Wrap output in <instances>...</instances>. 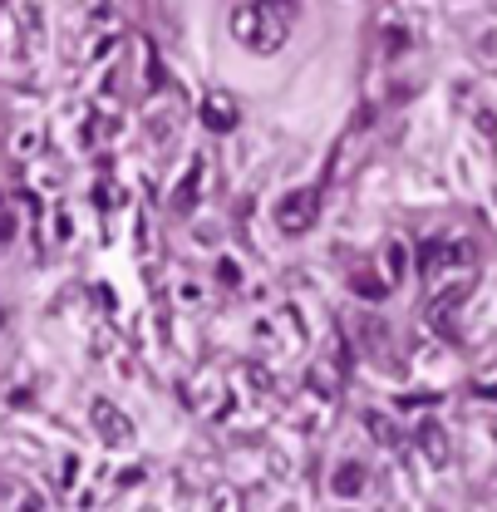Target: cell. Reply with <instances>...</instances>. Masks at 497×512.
Listing matches in <instances>:
<instances>
[{"mask_svg": "<svg viewBox=\"0 0 497 512\" xmlns=\"http://www.w3.org/2000/svg\"><path fill=\"white\" fill-rule=\"evenodd\" d=\"M301 20V0H242L232 10V35L256 55H276Z\"/></svg>", "mask_w": 497, "mask_h": 512, "instance_id": "obj_1", "label": "cell"}, {"mask_svg": "<svg viewBox=\"0 0 497 512\" xmlns=\"http://www.w3.org/2000/svg\"><path fill=\"white\" fill-rule=\"evenodd\" d=\"M315 217H320V188H296V192H286V197L276 202V227H281L286 237L311 232Z\"/></svg>", "mask_w": 497, "mask_h": 512, "instance_id": "obj_2", "label": "cell"}, {"mask_svg": "<svg viewBox=\"0 0 497 512\" xmlns=\"http://www.w3.org/2000/svg\"><path fill=\"white\" fill-rule=\"evenodd\" d=\"M89 419H94V429H99L104 444H133V424H128L109 399H94V414H89Z\"/></svg>", "mask_w": 497, "mask_h": 512, "instance_id": "obj_3", "label": "cell"}, {"mask_svg": "<svg viewBox=\"0 0 497 512\" xmlns=\"http://www.w3.org/2000/svg\"><path fill=\"white\" fill-rule=\"evenodd\" d=\"M237 119H242L237 99H227V94H212V99H202V124H207V128L227 133V128H237Z\"/></svg>", "mask_w": 497, "mask_h": 512, "instance_id": "obj_4", "label": "cell"}, {"mask_svg": "<svg viewBox=\"0 0 497 512\" xmlns=\"http://www.w3.org/2000/svg\"><path fill=\"white\" fill-rule=\"evenodd\" d=\"M360 424H365V429L374 434V444H384V448H399V444H404V429H399V424H394L384 409H365V414H360Z\"/></svg>", "mask_w": 497, "mask_h": 512, "instance_id": "obj_5", "label": "cell"}, {"mask_svg": "<svg viewBox=\"0 0 497 512\" xmlns=\"http://www.w3.org/2000/svg\"><path fill=\"white\" fill-rule=\"evenodd\" d=\"M330 493H335V498H360V493H365V468H360V463H340L335 478H330Z\"/></svg>", "mask_w": 497, "mask_h": 512, "instance_id": "obj_6", "label": "cell"}, {"mask_svg": "<svg viewBox=\"0 0 497 512\" xmlns=\"http://www.w3.org/2000/svg\"><path fill=\"white\" fill-rule=\"evenodd\" d=\"M419 448H424V463H434V468L448 463V434L438 424H419Z\"/></svg>", "mask_w": 497, "mask_h": 512, "instance_id": "obj_7", "label": "cell"}, {"mask_svg": "<svg viewBox=\"0 0 497 512\" xmlns=\"http://www.w3.org/2000/svg\"><path fill=\"white\" fill-rule=\"evenodd\" d=\"M197 197H202V163H192V168H187L183 188L173 192V207H178V212H192V202H197Z\"/></svg>", "mask_w": 497, "mask_h": 512, "instance_id": "obj_8", "label": "cell"}, {"mask_svg": "<svg viewBox=\"0 0 497 512\" xmlns=\"http://www.w3.org/2000/svg\"><path fill=\"white\" fill-rule=\"evenodd\" d=\"M384 271H389V281H399V276L409 271V252H404V242H389V247H384Z\"/></svg>", "mask_w": 497, "mask_h": 512, "instance_id": "obj_9", "label": "cell"}, {"mask_svg": "<svg viewBox=\"0 0 497 512\" xmlns=\"http://www.w3.org/2000/svg\"><path fill=\"white\" fill-rule=\"evenodd\" d=\"M355 286H360L370 301H379V296H384V281H374V276H365V271H355Z\"/></svg>", "mask_w": 497, "mask_h": 512, "instance_id": "obj_10", "label": "cell"}, {"mask_svg": "<svg viewBox=\"0 0 497 512\" xmlns=\"http://www.w3.org/2000/svg\"><path fill=\"white\" fill-rule=\"evenodd\" d=\"M15 10H20V25H25V30H40V10H35L30 0H15Z\"/></svg>", "mask_w": 497, "mask_h": 512, "instance_id": "obj_11", "label": "cell"}, {"mask_svg": "<svg viewBox=\"0 0 497 512\" xmlns=\"http://www.w3.org/2000/svg\"><path fill=\"white\" fill-rule=\"evenodd\" d=\"M478 133H483V138H493V109H488V104L478 109Z\"/></svg>", "mask_w": 497, "mask_h": 512, "instance_id": "obj_12", "label": "cell"}, {"mask_svg": "<svg viewBox=\"0 0 497 512\" xmlns=\"http://www.w3.org/2000/svg\"><path fill=\"white\" fill-rule=\"evenodd\" d=\"M478 55H483V69H493V35L478 40Z\"/></svg>", "mask_w": 497, "mask_h": 512, "instance_id": "obj_13", "label": "cell"}, {"mask_svg": "<svg viewBox=\"0 0 497 512\" xmlns=\"http://www.w3.org/2000/svg\"><path fill=\"white\" fill-rule=\"evenodd\" d=\"M10 237H15V222H10V212L0 207V242H10Z\"/></svg>", "mask_w": 497, "mask_h": 512, "instance_id": "obj_14", "label": "cell"}]
</instances>
